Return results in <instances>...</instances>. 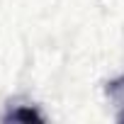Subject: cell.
<instances>
[{
    "mask_svg": "<svg viewBox=\"0 0 124 124\" xmlns=\"http://www.w3.org/2000/svg\"><path fill=\"white\" fill-rule=\"evenodd\" d=\"M5 122H44V117L29 105V107H17L10 114H5Z\"/></svg>",
    "mask_w": 124,
    "mask_h": 124,
    "instance_id": "obj_1",
    "label": "cell"
},
{
    "mask_svg": "<svg viewBox=\"0 0 124 124\" xmlns=\"http://www.w3.org/2000/svg\"><path fill=\"white\" fill-rule=\"evenodd\" d=\"M107 95L114 97L119 105H124V76L117 78V80H112V83H107Z\"/></svg>",
    "mask_w": 124,
    "mask_h": 124,
    "instance_id": "obj_2",
    "label": "cell"
}]
</instances>
